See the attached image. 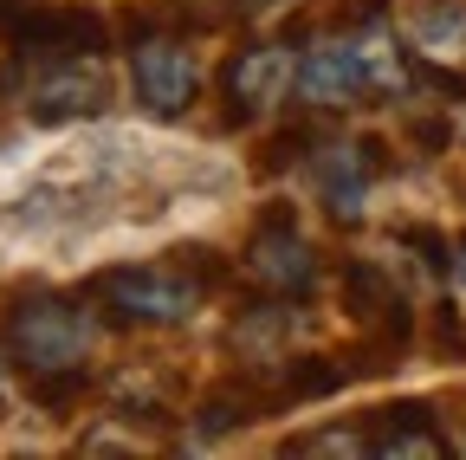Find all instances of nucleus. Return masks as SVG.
I'll use <instances>...</instances> for the list:
<instances>
[{"mask_svg": "<svg viewBox=\"0 0 466 460\" xmlns=\"http://www.w3.org/2000/svg\"><path fill=\"white\" fill-rule=\"evenodd\" d=\"M110 104V72L97 52H66V59H39V78L26 85V118L33 124H72L97 118Z\"/></svg>", "mask_w": 466, "mask_h": 460, "instance_id": "obj_3", "label": "nucleus"}, {"mask_svg": "<svg viewBox=\"0 0 466 460\" xmlns=\"http://www.w3.org/2000/svg\"><path fill=\"white\" fill-rule=\"evenodd\" d=\"M0 395H7V376H0Z\"/></svg>", "mask_w": 466, "mask_h": 460, "instance_id": "obj_16", "label": "nucleus"}, {"mask_svg": "<svg viewBox=\"0 0 466 460\" xmlns=\"http://www.w3.org/2000/svg\"><path fill=\"white\" fill-rule=\"evenodd\" d=\"M370 454H382V460H441L447 434L434 428V415L421 402H401V409L370 415Z\"/></svg>", "mask_w": 466, "mask_h": 460, "instance_id": "obj_10", "label": "nucleus"}, {"mask_svg": "<svg viewBox=\"0 0 466 460\" xmlns=\"http://www.w3.org/2000/svg\"><path fill=\"white\" fill-rule=\"evenodd\" d=\"M247 272H253V285H266L272 299H305L318 285V253L299 240L291 214H272L253 234V247H247Z\"/></svg>", "mask_w": 466, "mask_h": 460, "instance_id": "obj_5", "label": "nucleus"}, {"mask_svg": "<svg viewBox=\"0 0 466 460\" xmlns=\"http://www.w3.org/2000/svg\"><path fill=\"white\" fill-rule=\"evenodd\" d=\"M415 52L421 59H466V0H428L415 14Z\"/></svg>", "mask_w": 466, "mask_h": 460, "instance_id": "obj_11", "label": "nucleus"}, {"mask_svg": "<svg viewBox=\"0 0 466 460\" xmlns=\"http://www.w3.org/2000/svg\"><path fill=\"white\" fill-rule=\"evenodd\" d=\"M401 247H415V253H421V266L447 272V240H441V234H428V227H408V234H401Z\"/></svg>", "mask_w": 466, "mask_h": 460, "instance_id": "obj_14", "label": "nucleus"}, {"mask_svg": "<svg viewBox=\"0 0 466 460\" xmlns=\"http://www.w3.org/2000/svg\"><path fill=\"white\" fill-rule=\"evenodd\" d=\"M291 447L299 454H370V428H324V434H305Z\"/></svg>", "mask_w": 466, "mask_h": 460, "instance_id": "obj_13", "label": "nucleus"}, {"mask_svg": "<svg viewBox=\"0 0 466 460\" xmlns=\"http://www.w3.org/2000/svg\"><path fill=\"white\" fill-rule=\"evenodd\" d=\"M20 59H66V52H104V20L85 7H39L7 26Z\"/></svg>", "mask_w": 466, "mask_h": 460, "instance_id": "obj_8", "label": "nucleus"}, {"mask_svg": "<svg viewBox=\"0 0 466 460\" xmlns=\"http://www.w3.org/2000/svg\"><path fill=\"white\" fill-rule=\"evenodd\" d=\"M130 72H137V97L156 118H182L195 104V91H201V66H195L188 39H137Z\"/></svg>", "mask_w": 466, "mask_h": 460, "instance_id": "obj_4", "label": "nucleus"}, {"mask_svg": "<svg viewBox=\"0 0 466 460\" xmlns=\"http://www.w3.org/2000/svg\"><path fill=\"white\" fill-rule=\"evenodd\" d=\"M253 7H259V0H253Z\"/></svg>", "mask_w": 466, "mask_h": 460, "instance_id": "obj_17", "label": "nucleus"}, {"mask_svg": "<svg viewBox=\"0 0 466 460\" xmlns=\"http://www.w3.org/2000/svg\"><path fill=\"white\" fill-rule=\"evenodd\" d=\"M382 176V143L363 137V143H330L318 156V189H324V208L337 220H363V201H370V182Z\"/></svg>", "mask_w": 466, "mask_h": 460, "instance_id": "obj_9", "label": "nucleus"}, {"mask_svg": "<svg viewBox=\"0 0 466 460\" xmlns=\"http://www.w3.org/2000/svg\"><path fill=\"white\" fill-rule=\"evenodd\" d=\"M85 299L110 318V324H182L201 312L208 299V279L168 253V266H110L85 285Z\"/></svg>", "mask_w": 466, "mask_h": 460, "instance_id": "obj_2", "label": "nucleus"}, {"mask_svg": "<svg viewBox=\"0 0 466 460\" xmlns=\"http://www.w3.org/2000/svg\"><path fill=\"white\" fill-rule=\"evenodd\" d=\"M272 395H259L253 383H220V389H208V402L195 409V434L201 441H220L227 428H240V422H253V409H266Z\"/></svg>", "mask_w": 466, "mask_h": 460, "instance_id": "obj_12", "label": "nucleus"}, {"mask_svg": "<svg viewBox=\"0 0 466 460\" xmlns=\"http://www.w3.org/2000/svg\"><path fill=\"white\" fill-rule=\"evenodd\" d=\"M285 85H299V66H291L285 46H240L227 59V72H220V91H227V104H233L240 124L259 118V110H272L285 97Z\"/></svg>", "mask_w": 466, "mask_h": 460, "instance_id": "obj_6", "label": "nucleus"}, {"mask_svg": "<svg viewBox=\"0 0 466 460\" xmlns=\"http://www.w3.org/2000/svg\"><path fill=\"white\" fill-rule=\"evenodd\" d=\"M299 97L311 110H343L370 97V78H363V52H357V33L350 39H324L299 59Z\"/></svg>", "mask_w": 466, "mask_h": 460, "instance_id": "obj_7", "label": "nucleus"}, {"mask_svg": "<svg viewBox=\"0 0 466 460\" xmlns=\"http://www.w3.org/2000/svg\"><path fill=\"white\" fill-rule=\"evenodd\" d=\"M7 351L33 383V402L46 409H72L91 389V318L58 292L7 305Z\"/></svg>", "mask_w": 466, "mask_h": 460, "instance_id": "obj_1", "label": "nucleus"}, {"mask_svg": "<svg viewBox=\"0 0 466 460\" xmlns=\"http://www.w3.org/2000/svg\"><path fill=\"white\" fill-rule=\"evenodd\" d=\"M453 272H460V285H466V247H460V260H453Z\"/></svg>", "mask_w": 466, "mask_h": 460, "instance_id": "obj_15", "label": "nucleus"}]
</instances>
